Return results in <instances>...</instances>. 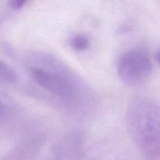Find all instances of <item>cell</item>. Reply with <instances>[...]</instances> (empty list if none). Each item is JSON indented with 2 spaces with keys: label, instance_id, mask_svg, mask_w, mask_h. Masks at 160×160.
Listing matches in <instances>:
<instances>
[{
  "label": "cell",
  "instance_id": "cell-1",
  "mask_svg": "<svg viewBox=\"0 0 160 160\" xmlns=\"http://www.w3.org/2000/svg\"><path fill=\"white\" fill-rule=\"evenodd\" d=\"M31 79L49 94L71 106L81 102L84 97L80 80L63 64L50 56H32L28 67Z\"/></svg>",
  "mask_w": 160,
  "mask_h": 160
},
{
  "label": "cell",
  "instance_id": "cell-2",
  "mask_svg": "<svg viewBox=\"0 0 160 160\" xmlns=\"http://www.w3.org/2000/svg\"><path fill=\"white\" fill-rule=\"evenodd\" d=\"M128 133L148 157L160 155V107L145 98L134 99L126 115Z\"/></svg>",
  "mask_w": 160,
  "mask_h": 160
},
{
  "label": "cell",
  "instance_id": "cell-3",
  "mask_svg": "<svg viewBox=\"0 0 160 160\" xmlns=\"http://www.w3.org/2000/svg\"><path fill=\"white\" fill-rule=\"evenodd\" d=\"M152 72V62L146 51L134 48L123 53L117 62V73L128 86H138L148 80Z\"/></svg>",
  "mask_w": 160,
  "mask_h": 160
},
{
  "label": "cell",
  "instance_id": "cell-4",
  "mask_svg": "<svg viewBox=\"0 0 160 160\" xmlns=\"http://www.w3.org/2000/svg\"><path fill=\"white\" fill-rule=\"evenodd\" d=\"M0 80L6 84H14L18 80L17 73L7 64L1 62L0 64Z\"/></svg>",
  "mask_w": 160,
  "mask_h": 160
},
{
  "label": "cell",
  "instance_id": "cell-5",
  "mask_svg": "<svg viewBox=\"0 0 160 160\" xmlns=\"http://www.w3.org/2000/svg\"><path fill=\"white\" fill-rule=\"evenodd\" d=\"M89 45H90V41L88 38L82 34H75L70 40V46L77 52L87 50L89 48Z\"/></svg>",
  "mask_w": 160,
  "mask_h": 160
},
{
  "label": "cell",
  "instance_id": "cell-6",
  "mask_svg": "<svg viewBox=\"0 0 160 160\" xmlns=\"http://www.w3.org/2000/svg\"><path fill=\"white\" fill-rule=\"evenodd\" d=\"M26 3L25 1H19V0H14V1H11L9 2V5H10L11 8L15 10H18L20 8L23 7V5Z\"/></svg>",
  "mask_w": 160,
  "mask_h": 160
},
{
  "label": "cell",
  "instance_id": "cell-7",
  "mask_svg": "<svg viewBox=\"0 0 160 160\" xmlns=\"http://www.w3.org/2000/svg\"><path fill=\"white\" fill-rule=\"evenodd\" d=\"M156 60H157L158 63L160 65V48L159 50L157 51V52H156Z\"/></svg>",
  "mask_w": 160,
  "mask_h": 160
}]
</instances>
